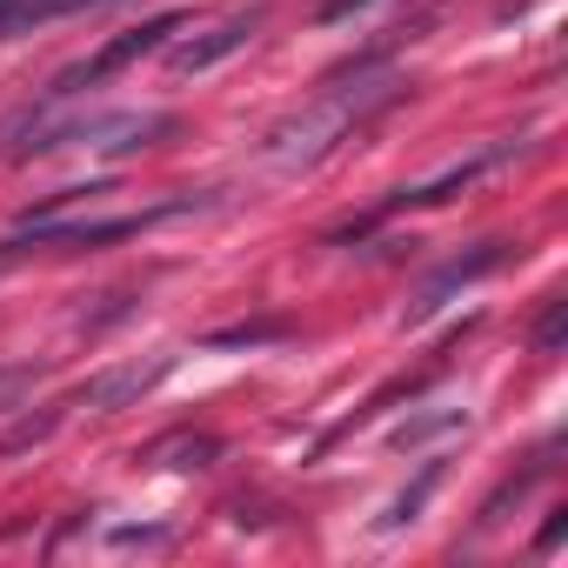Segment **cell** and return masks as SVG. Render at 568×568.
Returning <instances> with one entry per match:
<instances>
[{
    "mask_svg": "<svg viewBox=\"0 0 568 568\" xmlns=\"http://www.w3.org/2000/svg\"><path fill=\"white\" fill-rule=\"evenodd\" d=\"M174 128L168 108H94V114H74V121H54V108L28 114L14 134H34L21 141L14 154H54V148H88V154H134L148 141H161Z\"/></svg>",
    "mask_w": 568,
    "mask_h": 568,
    "instance_id": "7a4b0ae2",
    "label": "cell"
},
{
    "mask_svg": "<svg viewBox=\"0 0 568 568\" xmlns=\"http://www.w3.org/2000/svg\"><path fill=\"white\" fill-rule=\"evenodd\" d=\"M187 28V14H154L141 34H121V41H108L94 61H81V68H68L54 88H48V101H68V94H81V88H94V81H108V74H121L128 61H141V54H154L168 34H181Z\"/></svg>",
    "mask_w": 568,
    "mask_h": 568,
    "instance_id": "277c9868",
    "label": "cell"
},
{
    "mask_svg": "<svg viewBox=\"0 0 568 568\" xmlns=\"http://www.w3.org/2000/svg\"><path fill=\"white\" fill-rule=\"evenodd\" d=\"M508 154H515V141H488L481 154H468V161H455V168H442L435 181H422V187H402V194H388V201L375 207V221H382V214H402V207H435V201H448V194H462L468 181H481L488 168H501Z\"/></svg>",
    "mask_w": 568,
    "mask_h": 568,
    "instance_id": "52a82bcc",
    "label": "cell"
},
{
    "mask_svg": "<svg viewBox=\"0 0 568 568\" xmlns=\"http://www.w3.org/2000/svg\"><path fill=\"white\" fill-rule=\"evenodd\" d=\"M435 481H442V462H422V475H415V488H402V495L388 501V515H382L375 528H382V535H395V528H408V521L422 515V501L435 495Z\"/></svg>",
    "mask_w": 568,
    "mask_h": 568,
    "instance_id": "30bf717a",
    "label": "cell"
},
{
    "mask_svg": "<svg viewBox=\"0 0 568 568\" xmlns=\"http://www.w3.org/2000/svg\"><path fill=\"white\" fill-rule=\"evenodd\" d=\"M281 328H221V335H207V348H254V342H274Z\"/></svg>",
    "mask_w": 568,
    "mask_h": 568,
    "instance_id": "4fadbf2b",
    "label": "cell"
},
{
    "mask_svg": "<svg viewBox=\"0 0 568 568\" xmlns=\"http://www.w3.org/2000/svg\"><path fill=\"white\" fill-rule=\"evenodd\" d=\"M194 201H161V207H141V214H108V221H61V214H28L8 241V254L21 247H108V241H128L141 234L148 221H168V214H187Z\"/></svg>",
    "mask_w": 568,
    "mask_h": 568,
    "instance_id": "3957f363",
    "label": "cell"
},
{
    "mask_svg": "<svg viewBox=\"0 0 568 568\" xmlns=\"http://www.w3.org/2000/svg\"><path fill=\"white\" fill-rule=\"evenodd\" d=\"M94 8H114V0H0V41H14L41 21H68V14H94Z\"/></svg>",
    "mask_w": 568,
    "mask_h": 568,
    "instance_id": "9c48e42d",
    "label": "cell"
},
{
    "mask_svg": "<svg viewBox=\"0 0 568 568\" xmlns=\"http://www.w3.org/2000/svg\"><path fill=\"white\" fill-rule=\"evenodd\" d=\"M555 342H561V302H548V315L535 328V348H555Z\"/></svg>",
    "mask_w": 568,
    "mask_h": 568,
    "instance_id": "5bb4252c",
    "label": "cell"
},
{
    "mask_svg": "<svg viewBox=\"0 0 568 568\" xmlns=\"http://www.w3.org/2000/svg\"><path fill=\"white\" fill-rule=\"evenodd\" d=\"M355 8H368V0H328V8H322V21H348Z\"/></svg>",
    "mask_w": 568,
    "mask_h": 568,
    "instance_id": "9a60e30c",
    "label": "cell"
},
{
    "mask_svg": "<svg viewBox=\"0 0 568 568\" xmlns=\"http://www.w3.org/2000/svg\"><path fill=\"white\" fill-rule=\"evenodd\" d=\"M261 21H267L261 8H247V14H227V21H214V28L187 34V41L168 54V68H174V74H207V68H221L227 54H241V48L254 41V28H261Z\"/></svg>",
    "mask_w": 568,
    "mask_h": 568,
    "instance_id": "8992f818",
    "label": "cell"
},
{
    "mask_svg": "<svg viewBox=\"0 0 568 568\" xmlns=\"http://www.w3.org/2000/svg\"><path fill=\"white\" fill-rule=\"evenodd\" d=\"M395 101V81L388 74H375V81H355V88H328L315 108H302L295 121H281L274 134H267V168H281V174H302V168H315V161H328L375 108H388Z\"/></svg>",
    "mask_w": 568,
    "mask_h": 568,
    "instance_id": "6da1fadb",
    "label": "cell"
},
{
    "mask_svg": "<svg viewBox=\"0 0 568 568\" xmlns=\"http://www.w3.org/2000/svg\"><path fill=\"white\" fill-rule=\"evenodd\" d=\"M462 422H468L462 408H435V415H415V422H402V428H395V448H422L428 435H448V428H462Z\"/></svg>",
    "mask_w": 568,
    "mask_h": 568,
    "instance_id": "8fae6325",
    "label": "cell"
},
{
    "mask_svg": "<svg viewBox=\"0 0 568 568\" xmlns=\"http://www.w3.org/2000/svg\"><path fill=\"white\" fill-rule=\"evenodd\" d=\"M48 435H54V415H41V422L28 415L21 428H8V435H0V455H14V448H34V442H48Z\"/></svg>",
    "mask_w": 568,
    "mask_h": 568,
    "instance_id": "7c38bea8",
    "label": "cell"
},
{
    "mask_svg": "<svg viewBox=\"0 0 568 568\" xmlns=\"http://www.w3.org/2000/svg\"><path fill=\"white\" fill-rule=\"evenodd\" d=\"M168 368H174V355H154V362H121V368L94 375V382L81 388V402H88V408H101V415H114V408L141 402L148 388H161V382H168Z\"/></svg>",
    "mask_w": 568,
    "mask_h": 568,
    "instance_id": "ba28073f",
    "label": "cell"
},
{
    "mask_svg": "<svg viewBox=\"0 0 568 568\" xmlns=\"http://www.w3.org/2000/svg\"><path fill=\"white\" fill-rule=\"evenodd\" d=\"M501 261H508V241H481V247H468V254H455V261H442V267H435V274L422 281V295L408 302V315H402V322L415 328V322H428V315H442V308H448V295H462V288H468V281H481V274H495Z\"/></svg>",
    "mask_w": 568,
    "mask_h": 568,
    "instance_id": "5b68a950",
    "label": "cell"
}]
</instances>
